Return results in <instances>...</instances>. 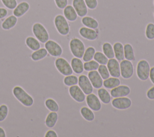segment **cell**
Segmentation results:
<instances>
[{
  "label": "cell",
  "instance_id": "9",
  "mask_svg": "<svg viewBox=\"0 0 154 137\" xmlns=\"http://www.w3.org/2000/svg\"><path fill=\"white\" fill-rule=\"evenodd\" d=\"M111 105L116 109L126 110L131 106L132 101L127 97L114 98L111 101Z\"/></svg>",
  "mask_w": 154,
  "mask_h": 137
},
{
  "label": "cell",
  "instance_id": "41",
  "mask_svg": "<svg viewBox=\"0 0 154 137\" xmlns=\"http://www.w3.org/2000/svg\"><path fill=\"white\" fill-rule=\"evenodd\" d=\"M84 1L87 8L90 10H94L98 5L97 0H84Z\"/></svg>",
  "mask_w": 154,
  "mask_h": 137
},
{
  "label": "cell",
  "instance_id": "24",
  "mask_svg": "<svg viewBox=\"0 0 154 137\" xmlns=\"http://www.w3.org/2000/svg\"><path fill=\"white\" fill-rule=\"evenodd\" d=\"M58 115L57 112L51 111V112H49L47 115L45 121V124L46 126L48 128H53L55 126L58 121Z\"/></svg>",
  "mask_w": 154,
  "mask_h": 137
},
{
  "label": "cell",
  "instance_id": "48",
  "mask_svg": "<svg viewBox=\"0 0 154 137\" xmlns=\"http://www.w3.org/2000/svg\"><path fill=\"white\" fill-rule=\"evenodd\" d=\"M153 5H154V0H153Z\"/></svg>",
  "mask_w": 154,
  "mask_h": 137
},
{
  "label": "cell",
  "instance_id": "49",
  "mask_svg": "<svg viewBox=\"0 0 154 137\" xmlns=\"http://www.w3.org/2000/svg\"><path fill=\"white\" fill-rule=\"evenodd\" d=\"M153 16H154V11H153Z\"/></svg>",
  "mask_w": 154,
  "mask_h": 137
},
{
  "label": "cell",
  "instance_id": "35",
  "mask_svg": "<svg viewBox=\"0 0 154 137\" xmlns=\"http://www.w3.org/2000/svg\"><path fill=\"white\" fill-rule=\"evenodd\" d=\"M63 83L66 86L69 87L76 85L78 83V77L72 74L66 75L63 79Z\"/></svg>",
  "mask_w": 154,
  "mask_h": 137
},
{
  "label": "cell",
  "instance_id": "32",
  "mask_svg": "<svg viewBox=\"0 0 154 137\" xmlns=\"http://www.w3.org/2000/svg\"><path fill=\"white\" fill-rule=\"evenodd\" d=\"M45 105L46 108L51 112H58L59 106L57 101L52 98H48L45 101Z\"/></svg>",
  "mask_w": 154,
  "mask_h": 137
},
{
  "label": "cell",
  "instance_id": "36",
  "mask_svg": "<svg viewBox=\"0 0 154 137\" xmlns=\"http://www.w3.org/2000/svg\"><path fill=\"white\" fill-rule=\"evenodd\" d=\"M99 64L94 60H91L88 62H85L84 63V69L85 71H91L97 70Z\"/></svg>",
  "mask_w": 154,
  "mask_h": 137
},
{
  "label": "cell",
  "instance_id": "39",
  "mask_svg": "<svg viewBox=\"0 0 154 137\" xmlns=\"http://www.w3.org/2000/svg\"><path fill=\"white\" fill-rule=\"evenodd\" d=\"M8 113V107L5 104H2L0 105V122H2L5 119Z\"/></svg>",
  "mask_w": 154,
  "mask_h": 137
},
{
  "label": "cell",
  "instance_id": "22",
  "mask_svg": "<svg viewBox=\"0 0 154 137\" xmlns=\"http://www.w3.org/2000/svg\"><path fill=\"white\" fill-rule=\"evenodd\" d=\"M25 43L27 47L33 51L38 49L41 47L40 42L38 40L31 36H28L25 38Z\"/></svg>",
  "mask_w": 154,
  "mask_h": 137
},
{
  "label": "cell",
  "instance_id": "37",
  "mask_svg": "<svg viewBox=\"0 0 154 137\" xmlns=\"http://www.w3.org/2000/svg\"><path fill=\"white\" fill-rule=\"evenodd\" d=\"M145 36L149 40L154 39V24L150 22L147 24L145 30Z\"/></svg>",
  "mask_w": 154,
  "mask_h": 137
},
{
  "label": "cell",
  "instance_id": "42",
  "mask_svg": "<svg viewBox=\"0 0 154 137\" xmlns=\"http://www.w3.org/2000/svg\"><path fill=\"white\" fill-rule=\"evenodd\" d=\"M55 4L58 8L63 10L68 5V0H54Z\"/></svg>",
  "mask_w": 154,
  "mask_h": 137
},
{
  "label": "cell",
  "instance_id": "26",
  "mask_svg": "<svg viewBox=\"0 0 154 137\" xmlns=\"http://www.w3.org/2000/svg\"><path fill=\"white\" fill-rule=\"evenodd\" d=\"M98 97L101 102L105 104H108L111 101V95L110 93L105 88H100L97 90Z\"/></svg>",
  "mask_w": 154,
  "mask_h": 137
},
{
  "label": "cell",
  "instance_id": "23",
  "mask_svg": "<svg viewBox=\"0 0 154 137\" xmlns=\"http://www.w3.org/2000/svg\"><path fill=\"white\" fill-rule=\"evenodd\" d=\"M113 49L114 53V57L120 62L125 59L124 47L123 44L120 42H117L113 45Z\"/></svg>",
  "mask_w": 154,
  "mask_h": 137
},
{
  "label": "cell",
  "instance_id": "19",
  "mask_svg": "<svg viewBox=\"0 0 154 137\" xmlns=\"http://www.w3.org/2000/svg\"><path fill=\"white\" fill-rule=\"evenodd\" d=\"M18 22V19L13 14L9 15L4 19L1 23V28L4 30H11L16 27Z\"/></svg>",
  "mask_w": 154,
  "mask_h": 137
},
{
  "label": "cell",
  "instance_id": "31",
  "mask_svg": "<svg viewBox=\"0 0 154 137\" xmlns=\"http://www.w3.org/2000/svg\"><path fill=\"white\" fill-rule=\"evenodd\" d=\"M103 53L108 57V59L114 58V53L113 46L109 42H105L102 46Z\"/></svg>",
  "mask_w": 154,
  "mask_h": 137
},
{
  "label": "cell",
  "instance_id": "38",
  "mask_svg": "<svg viewBox=\"0 0 154 137\" xmlns=\"http://www.w3.org/2000/svg\"><path fill=\"white\" fill-rule=\"evenodd\" d=\"M97 71L103 80H105L110 76L108 69L106 65H99Z\"/></svg>",
  "mask_w": 154,
  "mask_h": 137
},
{
  "label": "cell",
  "instance_id": "46",
  "mask_svg": "<svg viewBox=\"0 0 154 137\" xmlns=\"http://www.w3.org/2000/svg\"><path fill=\"white\" fill-rule=\"evenodd\" d=\"M149 78L151 81V82L154 84V66L152 67L150 70V74H149Z\"/></svg>",
  "mask_w": 154,
  "mask_h": 137
},
{
  "label": "cell",
  "instance_id": "18",
  "mask_svg": "<svg viewBox=\"0 0 154 137\" xmlns=\"http://www.w3.org/2000/svg\"><path fill=\"white\" fill-rule=\"evenodd\" d=\"M72 6L75 8L78 16L84 17L88 13V8L85 3L84 0H73Z\"/></svg>",
  "mask_w": 154,
  "mask_h": 137
},
{
  "label": "cell",
  "instance_id": "3",
  "mask_svg": "<svg viewBox=\"0 0 154 137\" xmlns=\"http://www.w3.org/2000/svg\"><path fill=\"white\" fill-rule=\"evenodd\" d=\"M32 33L34 37L42 43L46 42L50 37L48 30L40 22H35L32 25Z\"/></svg>",
  "mask_w": 154,
  "mask_h": 137
},
{
  "label": "cell",
  "instance_id": "5",
  "mask_svg": "<svg viewBox=\"0 0 154 137\" xmlns=\"http://www.w3.org/2000/svg\"><path fill=\"white\" fill-rule=\"evenodd\" d=\"M150 66L146 60H140L137 65L136 73L138 78L141 81H146L149 78Z\"/></svg>",
  "mask_w": 154,
  "mask_h": 137
},
{
  "label": "cell",
  "instance_id": "1",
  "mask_svg": "<svg viewBox=\"0 0 154 137\" xmlns=\"http://www.w3.org/2000/svg\"><path fill=\"white\" fill-rule=\"evenodd\" d=\"M14 97L24 106L31 107L34 104V99L21 86H15L13 89Z\"/></svg>",
  "mask_w": 154,
  "mask_h": 137
},
{
  "label": "cell",
  "instance_id": "11",
  "mask_svg": "<svg viewBox=\"0 0 154 137\" xmlns=\"http://www.w3.org/2000/svg\"><path fill=\"white\" fill-rule=\"evenodd\" d=\"M86 103L88 107L91 109L93 111H99L101 109L102 104L99 97L94 94L91 93L87 95L85 97Z\"/></svg>",
  "mask_w": 154,
  "mask_h": 137
},
{
  "label": "cell",
  "instance_id": "29",
  "mask_svg": "<svg viewBox=\"0 0 154 137\" xmlns=\"http://www.w3.org/2000/svg\"><path fill=\"white\" fill-rule=\"evenodd\" d=\"M80 113L82 116L88 121H92L94 119L95 116L93 111L88 107L83 106L80 109Z\"/></svg>",
  "mask_w": 154,
  "mask_h": 137
},
{
  "label": "cell",
  "instance_id": "47",
  "mask_svg": "<svg viewBox=\"0 0 154 137\" xmlns=\"http://www.w3.org/2000/svg\"><path fill=\"white\" fill-rule=\"evenodd\" d=\"M0 137H6V134L4 129L0 127Z\"/></svg>",
  "mask_w": 154,
  "mask_h": 137
},
{
  "label": "cell",
  "instance_id": "43",
  "mask_svg": "<svg viewBox=\"0 0 154 137\" xmlns=\"http://www.w3.org/2000/svg\"><path fill=\"white\" fill-rule=\"evenodd\" d=\"M8 14V11L6 8L0 7V20L7 17Z\"/></svg>",
  "mask_w": 154,
  "mask_h": 137
},
{
  "label": "cell",
  "instance_id": "25",
  "mask_svg": "<svg viewBox=\"0 0 154 137\" xmlns=\"http://www.w3.org/2000/svg\"><path fill=\"white\" fill-rule=\"evenodd\" d=\"M81 22L84 25V27L93 28V29L97 28L99 25V22L96 19L91 16H85L82 18Z\"/></svg>",
  "mask_w": 154,
  "mask_h": 137
},
{
  "label": "cell",
  "instance_id": "28",
  "mask_svg": "<svg viewBox=\"0 0 154 137\" xmlns=\"http://www.w3.org/2000/svg\"><path fill=\"white\" fill-rule=\"evenodd\" d=\"M48 51L45 48H40L38 49L33 51L31 55V58L33 61L37 62L41 60L48 56Z\"/></svg>",
  "mask_w": 154,
  "mask_h": 137
},
{
  "label": "cell",
  "instance_id": "15",
  "mask_svg": "<svg viewBox=\"0 0 154 137\" xmlns=\"http://www.w3.org/2000/svg\"><path fill=\"white\" fill-rule=\"evenodd\" d=\"M88 77L94 88L98 89L102 87L103 80L97 70L89 71L88 73Z\"/></svg>",
  "mask_w": 154,
  "mask_h": 137
},
{
  "label": "cell",
  "instance_id": "27",
  "mask_svg": "<svg viewBox=\"0 0 154 137\" xmlns=\"http://www.w3.org/2000/svg\"><path fill=\"white\" fill-rule=\"evenodd\" d=\"M120 80L117 77H108V78L103 80V86L108 89L114 88L120 84Z\"/></svg>",
  "mask_w": 154,
  "mask_h": 137
},
{
  "label": "cell",
  "instance_id": "8",
  "mask_svg": "<svg viewBox=\"0 0 154 137\" xmlns=\"http://www.w3.org/2000/svg\"><path fill=\"white\" fill-rule=\"evenodd\" d=\"M120 74L121 76L125 79H129L134 74V66L131 61L124 59L120 61Z\"/></svg>",
  "mask_w": 154,
  "mask_h": 137
},
{
  "label": "cell",
  "instance_id": "13",
  "mask_svg": "<svg viewBox=\"0 0 154 137\" xmlns=\"http://www.w3.org/2000/svg\"><path fill=\"white\" fill-rule=\"evenodd\" d=\"M69 93L70 97L76 102L82 103L85 100V94L77 84L70 86Z\"/></svg>",
  "mask_w": 154,
  "mask_h": 137
},
{
  "label": "cell",
  "instance_id": "50",
  "mask_svg": "<svg viewBox=\"0 0 154 137\" xmlns=\"http://www.w3.org/2000/svg\"><path fill=\"white\" fill-rule=\"evenodd\" d=\"M0 1H1V0H0Z\"/></svg>",
  "mask_w": 154,
  "mask_h": 137
},
{
  "label": "cell",
  "instance_id": "21",
  "mask_svg": "<svg viewBox=\"0 0 154 137\" xmlns=\"http://www.w3.org/2000/svg\"><path fill=\"white\" fill-rule=\"evenodd\" d=\"M70 65L73 71L76 74H80L84 72V63L81 59L73 57L70 61Z\"/></svg>",
  "mask_w": 154,
  "mask_h": 137
},
{
  "label": "cell",
  "instance_id": "7",
  "mask_svg": "<svg viewBox=\"0 0 154 137\" xmlns=\"http://www.w3.org/2000/svg\"><path fill=\"white\" fill-rule=\"evenodd\" d=\"M45 48L52 57H58L62 55L63 48L61 45L54 40H48L45 43Z\"/></svg>",
  "mask_w": 154,
  "mask_h": 137
},
{
  "label": "cell",
  "instance_id": "10",
  "mask_svg": "<svg viewBox=\"0 0 154 137\" xmlns=\"http://www.w3.org/2000/svg\"><path fill=\"white\" fill-rule=\"evenodd\" d=\"M99 30L97 28L93 29L86 27H82L79 30V35L85 39L93 41L98 38Z\"/></svg>",
  "mask_w": 154,
  "mask_h": 137
},
{
  "label": "cell",
  "instance_id": "14",
  "mask_svg": "<svg viewBox=\"0 0 154 137\" xmlns=\"http://www.w3.org/2000/svg\"><path fill=\"white\" fill-rule=\"evenodd\" d=\"M106 66L108 69L110 76L117 78L121 76L120 63L116 58L108 59Z\"/></svg>",
  "mask_w": 154,
  "mask_h": 137
},
{
  "label": "cell",
  "instance_id": "16",
  "mask_svg": "<svg viewBox=\"0 0 154 137\" xmlns=\"http://www.w3.org/2000/svg\"><path fill=\"white\" fill-rule=\"evenodd\" d=\"M131 92L130 88L127 85H119L110 91V95L113 98L127 97Z\"/></svg>",
  "mask_w": 154,
  "mask_h": 137
},
{
  "label": "cell",
  "instance_id": "17",
  "mask_svg": "<svg viewBox=\"0 0 154 137\" xmlns=\"http://www.w3.org/2000/svg\"><path fill=\"white\" fill-rule=\"evenodd\" d=\"M30 9V5L26 1H22L17 4L14 9L13 10V14L17 18H20L25 15Z\"/></svg>",
  "mask_w": 154,
  "mask_h": 137
},
{
  "label": "cell",
  "instance_id": "33",
  "mask_svg": "<svg viewBox=\"0 0 154 137\" xmlns=\"http://www.w3.org/2000/svg\"><path fill=\"white\" fill-rule=\"evenodd\" d=\"M95 53H96V49L94 47L91 46L87 47L85 49L84 55L82 56V60L84 62H88L90 60H93Z\"/></svg>",
  "mask_w": 154,
  "mask_h": 137
},
{
  "label": "cell",
  "instance_id": "2",
  "mask_svg": "<svg viewBox=\"0 0 154 137\" xmlns=\"http://www.w3.org/2000/svg\"><path fill=\"white\" fill-rule=\"evenodd\" d=\"M54 24L57 31L63 36H66L70 32V25L67 20L61 14H57L54 19Z\"/></svg>",
  "mask_w": 154,
  "mask_h": 137
},
{
  "label": "cell",
  "instance_id": "4",
  "mask_svg": "<svg viewBox=\"0 0 154 137\" xmlns=\"http://www.w3.org/2000/svg\"><path fill=\"white\" fill-rule=\"evenodd\" d=\"M69 49L72 54L79 59H82L85 50V46L83 42L78 37H73L69 43Z\"/></svg>",
  "mask_w": 154,
  "mask_h": 137
},
{
  "label": "cell",
  "instance_id": "44",
  "mask_svg": "<svg viewBox=\"0 0 154 137\" xmlns=\"http://www.w3.org/2000/svg\"><path fill=\"white\" fill-rule=\"evenodd\" d=\"M146 96L149 100H154V86L151 87L147 92Z\"/></svg>",
  "mask_w": 154,
  "mask_h": 137
},
{
  "label": "cell",
  "instance_id": "45",
  "mask_svg": "<svg viewBox=\"0 0 154 137\" xmlns=\"http://www.w3.org/2000/svg\"><path fill=\"white\" fill-rule=\"evenodd\" d=\"M45 137H58V135L55 131L53 130H49L45 134Z\"/></svg>",
  "mask_w": 154,
  "mask_h": 137
},
{
  "label": "cell",
  "instance_id": "30",
  "mask_svg": "<svg viewBox=\"0 0 154 137\" xmlns=\"http://www.w3.org/2000/svg\"><path fill=\"white\" fill-rule=\"evenodd\" d=\"M123 47L125 59L130 61H134L135 60V57L132 46L130 43H128L123 45Z\"/></svg>",
  "mask_w": 154,
  "mask_h": 137
},
{
  "label": "cell",
  "instance_id": "6",
  "mask_svg": "<svg viewBox=\"0 0 154 137\" xmlns=\"http://www.w3.org/2000/svg\"><path fill=\"white\" fill-rule=\"evenodd\" d=\"M55 66L58 71L64 76L71 75L73 72L69 62L63 57H58L55 60Z\"/></svg>",
  "mask_w": 154,
  "mask_h": 137
},
{
  "label": "cell",
  "instance_id": "12",
  "mask_svg": "<svg viewBox=\"0 0 154 137\" xmlns=\"http://www.w3.org/2000/svg\"><path fill=\"white\" fill-rule=\"evenodd\" d=\"M78 84L85 95H88L93 92L94 88L92 86L88 76L85 75H79L78 77Z\"/></svg>",
  "mask_w": 154,
  "mask_h": 137
},
{
  "label": "cell",
  "instance_id": "40",
  "mask_svg": "<svg viewBox=\"0 0 154 137\" xmlns=\"http://www.w3.org/2000/svg\"><path fill=\"white\" fill-rule=\"evenodd\" d=\"M3 5L7 8L13 10L17 5V2L16 0H1Z\"/></svg>",
  "mask_w": 154,
  "mask_h": 137
},
{
  "label": "cell",
  "instance_id": "20",
  "mask_svg": "<svg viewBox=\"0 0 154 137\" xmlns=\"http://www.w3.org/2000/svg\"><path fill=\"white\" fill-rule=\"evenodd\" d=\"M63 13L66 19L70 22H74L78 18V14L72 5H67L63 9Z\"/></svg>",
  "mask_w": 154,
  "mask_h": 137
},
{
  "label": "cell",
  "instance_id": "34",
  "mask_svg": "<svg viewBox=\"0 0 154 137\" xmlns=\"http://www.w3.org/2000/svg\"><path fill=\"white\" fill-rule=\"evenodd\" d=\"M93 59L95 61H96L99 65H106L108 63V57L100 51H96Z\"/></svg>",
  "mask_w": 154,
  "mask_h": 137
}]
</instances>
